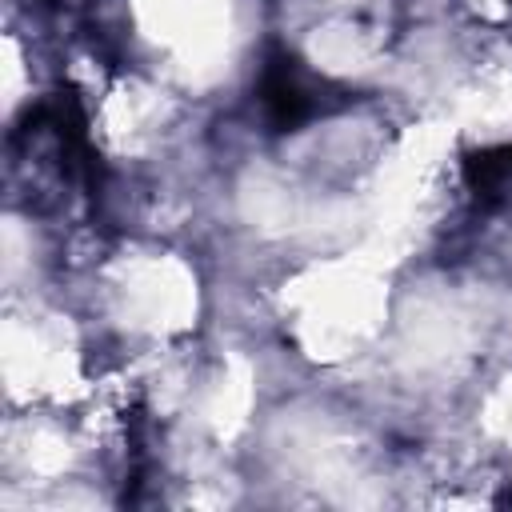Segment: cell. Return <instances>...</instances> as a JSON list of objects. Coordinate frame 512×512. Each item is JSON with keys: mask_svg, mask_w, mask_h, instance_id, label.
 I'll list each match as a JSON object with an SVG mask.
<instances>
[{"mask_svg": "<svg viewBox=\"0 0 512 512\" xmlns=\"http://www.w3.org/2000/svg\"><path fill=\"white\" fill-rule=\"evenodd\" d=\"M260 108L268 116L272 128H296L304 124L320 104L312 96V88L300 80V72L292 68V60L276 56L264 64L260 72Z\"/></svg>", "mask_w": 512, "mask_h": 512, "instance_id": "obj_1", "label": "cell"}, {"mask_svg": "<svg viewBox=\"0 0 512 512\" xmlns=\"http://www.w3.org/2000/svg\"><path fill=\"white\" fill-rule=\"evenodd\" d=\"M464 180L480 204H496L512 196V144L504 148H484L464 160Z\"/></svg>", "mask_w": 512, "mask_h": 512, "instance_id": "obj_2", "label": "cell"}]
</instances>
